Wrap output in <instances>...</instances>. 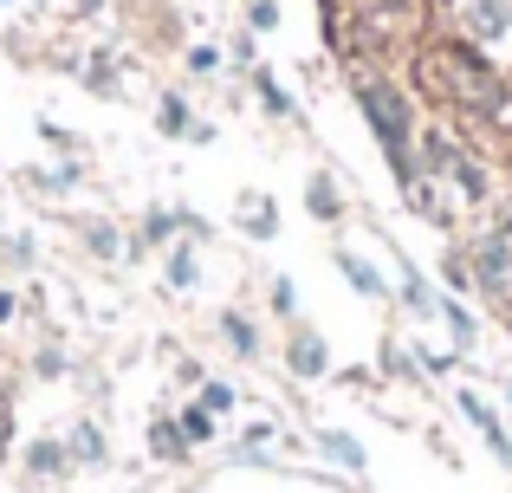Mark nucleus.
<instances>
[{
	"mask_svg": "<svg viewBox=\"0 0 512 493\" xmlns=\"http://www.w3.org/2000/svg\"><path fill=\"white\" fill-rule=\"evenodd\" d=\"M428 78H435V85L448 91L454 104H474V111H500V98H506L500 72H493L480 52H467V46H441V52H428Z\"/></svg>",
	"mask_w": 512,
	"mask_h": 493,
	"instance_id": "nucleus-1",
	"label": "nucleus"
},
{
	"mask_svg": "<svg viewBox=\"0 0 512 493\" xmlns=\"http://www.w3.org/2000/svg\"><path fill=\"white\" fill-rule=\"evenodd\" d=\"M357 98H363V117L376 124V137H383V150H389V169H396V182H409V189H415V156H409V111H402V98H396L389 85H363Z\"/></svg>",
	"mask_w": 512,
	"mask_h": 493,
	"instance_id": "nucleus-2",
	"label": "nucleus"
},
{
	"mask_svg": "<svg viewBox=\"0 0 512 493\" xmlns=\"http://www.w3.org/2000/svg\"><path fill=\"white\" fill-rule=\"evenodd\" d=\"M461 409L474 416V429L487 435V448H493V455H506V461H512V442H506V429H500V422H493V409L480 403V396H461Z\"/></svg>",
	"mask_w": 512,
	"mask_h": 493,
	"instance_id": "nucleus-3",
	"label": "nucleus"
},
{
	"mask_svg": "<svg viewBox=\"0 0 512 493\" xmlns=\"http://www.w3.org/2000/svg\"><path fill=\"white\" fill-rule=\"evenodd\" d=\"M292 370H305V377H318L325 370V344L305 331V338H292Z\"/></svg>",
	"mask_w": 512,
	"mask_h": 493,
	"instance_id": "nucleus-4",
	"label": "nucleus"
},
{
	"mask_svg": "<svg viewBox=\"0 0 512 493\" xmlns=\"http://www.w3.org/2000/svg\"><path fill=\"white\" fill-rule=\"evenodd\" d=\"M506 273V241H487L480 247V279H500Z\"/></svg>",
	"mask_w": 512,
	"mask_h": 493,
	"instance_id": "nucleus-5",
	"label": "nucleus"
},
{
	"mask_svg": "<svg viewBox=\"0 0 512 493\" xmlns=\"http://www.w3.org/2000/svg\"><path fill=\"white\" fill-rule=\"evenodd\" d=\"M474 26H480V33H500V26H506L500 0H474Z\"/></svg>",
	"mask_w": 512,
	"mask_h": 493,
	"instance_id": "nucleus-6",
	"label": "nucleus"
},
{
	"mask_svg": "<svg viewBox=\"0 0 512 493\" xmlns=\"http://www.w3.org/2000/svg\"><path fill=\"white\" fill-rule=\"evenodd\" d=\"M325 448H331V455L344 461V468H363V448L350 442V435H325Z\"/></svg>",
	"mask_w": 512,
	"mask_h": 493,
	"instance_id": "nucleus-7",
	"label": "nucleus"
},
{
	"mask_svg": "<svg viewBox=\"0 0 512 493\" xmlns=\"http://www.w3.org/2000/svg\"><path fill=\"white\" fill-rule=\"evenodd\" d=\"M344 273L357 279V292H383V279H376V273H370V266H363V260H350V253H344Z\"/></svg>",
	"mask_w": 512,
	"mask_h": 493,
	"instance_id": "nucleus-8",
	"label": "nucleus"
},
{
	"mask_svg": "<svg viewBox=\"0 0 512 493\" xmlns=\"http://www.w3.org/2000/svg\"><path fill=\"white\" fill-rule=\"evenodd\" d=\"M182 435H188V442H208V409H188V416H182Z\"/></svg>",
	"mask_w": 512,
	"mask_h": 493,
	"instance_id": "nucleus-9",
	"label": "nucleus"
},
{
	"mask_svg": "<svg viewBox=\"0 0 512 493\" xmlns=\"http://www.w3.org/2000/svg\"><path fill=\"white\" fill-rule=\"evenodd\" d=\"M312 208H318V215H338V195H331V182H312Z\"/></svg>",
	"mask_w": 512,
	"mask_h": 493,
	"instance_id": "nucleus-10",
	"label": "nucleus"
},
{
	"mask_svg": "<svg viewBox=\"0 0 512 493\" xmlns=\"http://www.w3.org/2000/svg\"><path fill=\"white\" fill-rule=\"evenodd\" d=\"M163 130H175V137H182V130H188V111H182V104H175V98L163 104Z\"/></svg>",
	"mask_w": 512,
	"mask_h": 493,
	"instance_id": "nucleus-11",
	"label": "nucleus"
},
{
	"mask_svg": "<svg viewBox=\"0 0 512 493\" xmlns=\"http://www.w3.org/2000/svg\"><path fill=\"white\" fill-rule=\"evenodd\" d=\"M33 468H39V474H52V468H59V448L39 442V448H33Z\"/></svg>",
	"mask_w": 512,
	"mask_h": 493,
	"instance_id": "nucleus-12",
	"label": "nucleus"
},
{
	"mask_svg": "<svg viewBox=\"0 0 512 493\" xmlns=\"http://www.w3.org/2000/svg\"><path fill=\"white\" fill-rule=\"evenodd\" d=\"M253 26H279V7H273V0H253Z\"/></svg>",
	"mask_w": 512,
	"mask_h": 493,
	"instance_id": "nucleus-13",
	"label": "nucleus"
},
{
	"mask_svg": "<svg viewBox=\"0 0 512 493\" xmlns=\"http://www.w3.org/2000/svg\"><path fill=\"white\" fill-rule=\"evenodd\" d=\"M7 318H13V299H7V292H0V325H7Z\"/></svg>",
	"mask_w": 512,
	"mask_h": 493,
	"instance_id": "nucleus-14",
	"label": "nucleus"
}]
</instances>
